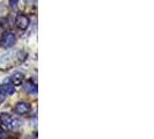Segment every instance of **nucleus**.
<instances>
[{"mask_svg":"<svg viewBox=\"0 0 154 139\" xmlns=\"http://www.w3.org/2000/svg\"><path fill=\"white\" fill-rule=\"evenodd\" d=\"M0 119H1V122L2 124L7 128V129H11V121H12V117L8 115V114H2V115L0 116Z\"/></svg>","mask_w":154,"mask_h":139,"instance_id":"7","label":"nucleus"},{"mask_svg":"<svg viewBox=\"0 0 154 139\" xmlns=\"http://www.w3.org/2000/svg\"><path fill=\"white\" fill-rule=\"evenodd\" d=\"M15 92V88L14 86L9 82H5L2 85H0V94L4 95V96H7V95H12Z\"/></svg>","mask_w":154,"mask_h":139,"instance_id":"5","label":"nucleus"},{"mask_svg":"<svg viewBox=\"0 0 154 139\" xmlns=\"http://www.w3.org/2000/svg\"><path fill=\"white\" fill-rule=\"evenodd\" d=\"M21 124H22V122L20 119H17V118L13 119L12 118V121H11V129H17V128H20Z\"/></svg>","mask_w":154,"mask_h":139,"instance_id":"10","label":"nucleus"},{"mask_svg":"<svg viewBox=\"0 0 154 139\" xmlns=\"http://www.w3.org/2000/svg\"><path fill=\"white\" fill-rule=\"evenodd\" d=\"M24 92L28 94H37V86L36 84H34L32 81H27L24 86H23Z\"/></svg>","mask_w":154,"mask_h":139,"instance_id":"6","label":"nucleus"},{"mask_svg":"<svg viewBox=\"0 0 154 139\" xmlns=\"http://www.w3.org/2000/svg\"><path fill=\"white\" fill-rule=\"evenodd\" d=\"M23 80H24L23 73H21V72H15V73L12 74V77L8 78L7 82L12 84L13 86H20L23 82Z\"/></svg>","mask_w":154,"mask_h":139,"instance_id":"4","label":"nucleus"},{"mask_svg":"<svg viewBox=\"0 0 154 139\" xmlns=\"http://www.w3.org/2000/svg\"><path fill=\"white\" fill-rule=\"evenodd\" d=\"M15 26L19 29H21V30L27 29L28 26H29V17L27 15H24V14H22V13H19L15 17Z\"/></svg>","mask_w":154,"mask_h":139,"instance_id":"1","label":"nucleus"},{"mask_svg":"<svg viewBox=\"0 0 154 139\" xmlns=\"http://www.w3.org/2000/svg\"><path fill=\"white\" fill-rule=\"evenodd\" d=\"M26 1H28V2H32L34 0H26Z\"/></svg>","mask_w":154,"mask_h":139,"instance_id":"12","label":"nucleus"},{"mask_svg":"<svg viewBox=\"0 0 154 139\" xmlns=\"http://www.w3.org/2000/svg\"><path fill=\"white\" fill-rule=\"evenodd\" d=\"M7 13H8V11H7V8H6V6L0 2V19L6 17V16H7Z\"/></svg>","mask_w":154,"mask_h":139,"instance_id":"9","label":"nucleus"},{"mask_svg":"<svg viewBox=\"0 0 154 139\" xmlns=\"http://www.w3.org/2000/svg\"><path fill=\"white\" fill-rule=\"evenodd\" d=\"M4 100H5V96L0 94V103H1V102H2V101H4Z\"/></svg>","mask_w":154,"mask_h":139,"instance_id":"11","label":"nucleus"},{"mask_svg":"<svg viewBox=\"0 0 154 139\" xmlns=\"http://www.w3.org/2000/svg\"><path fill=\"white\" fill-rule=\"evenodd\" d=\"M16 37L13 32H6L1 39V45L4 48H11L15 44Z\"/></svg>","mask_w":154,"mask_h":139,"instance_id":"2","label":"nucleus"},{"mask_svg":"<svg viewBox=\"0 0 154 139\" xmlns=\"http://www.w3.org/2000/svg\"><path fill=\"white\" fill-rule=\"evenodd\" d=\"M9 2H11L12 8L16 9V11H19V9H21L23 7V0H9Z\"/></svg>","mask_w":154,"mask_h":139,"instance_id":"8","label":"nucleus"},{"mask_svg":"<svg viewBox=\"0 0 154 139\" xmlns=\"http://www.w3.org/2000/svg\"><path fill=\"white\" fill-rule=\"evenodd\" d=\"M14 110H15V113L17 115H27L28 113H30L31 107L30 104L27 103V102H19L15 106Z\"/></svg>","mask_w":154,"mask_h":139,"instance_id":"3","label":"nucleus"}]
</instances>
